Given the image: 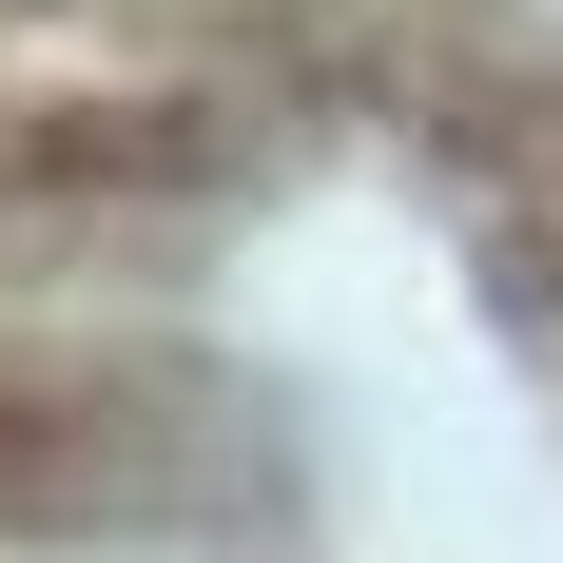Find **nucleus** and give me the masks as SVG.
I'll use <instances>...</instances> for the list:
<instances>
[{"label":"nucleus","instance_id":"f257e3e1","mask_svg":"<svg viewBox=\"0 0 563 563\" xmlns=\"http://www.w3.org/2000/svg\"><path fill=\"white\" fill-rule=\"evenodd\" d=\"M563 0H0V273L311 156L506 136Z\"/></svg>","mask_w":563,"mask_h":563}]
</instances>
